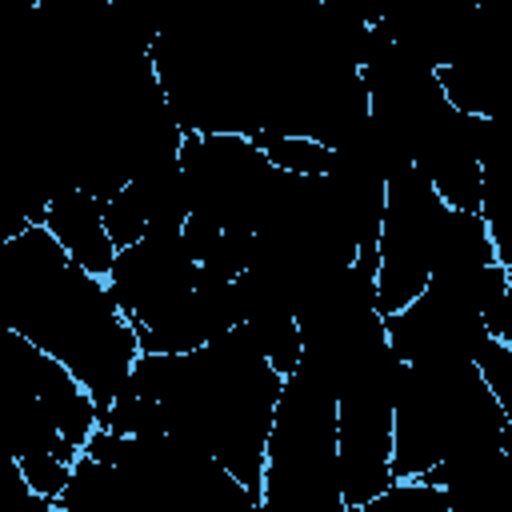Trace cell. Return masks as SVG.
Segmentation results:
<instances>
[{
  "mask_svg": "<svg viewBox=\"0 0 512 512\" xmlns=\"http://www.w3.org/2000/svg\"><path fill=\"white\" fill-rule=\"evenodd\" d=\"M404 360L392 344L336 380V480L344 512L392 484V396Z\"/></svg>",
  "mask_w": 512,
  "mask_h": 512,
  "instance_id": "cell-3",
  "label": "cell"
},
{
  "mask_svg": "<svg viewBox=\"0 0 512 512\" xmlns=\"http://www.w3.org/2000/svg\"><path fill=\"white\" fill-rule=\"evenodd\" d=\"M448 204L416 164H396L384 180V212L376 228V312L404 308L432 276L440 224Z\"/></svg>",
  "mask_w": 512,
  "mask_h": 512,
  "instance_id": "cell-4",
  "label": "cell"
},
{
  "mask_svg": "<svg viewBox=\"0 0 512 512\" xmlns=\"http://www.w3.org/2000/svg\"><path fill=\"white\" fill-rule=\"evenodd\" d=\"M260 512H344L336 480V392L300 364L284 376L264 440Z\"/></svg>",
  "mask_w": 512,
  "mask_h": 512,
  "instance_id": "cell-2",
  "label": "cell"
},
{
  "mask_svg": "<svg viewBox=\"0 0 512 512\" xmlns=\"http://www.w3.org/2000/svg\"><path fill=\"white\" fill-rule=\"evenodd\" d=\"M0 512H56L44 496H36L20 472V460L0 440Z\"/></svg>",
  "mask_w": 512,
  "mask_h": 512,
  "instance_id": "cell-7",
  "label": "cell"
},
{
  "mask_svg": "<svg viewBox=\"0 0 512 512\" xmlns=\"http://www.w3.org/2000/svg\"><path fill=\"white\" fill-rule=\"evenodd\" d=\"M252 140L260 144L268 164L288 176H324L336 160V148H328L316 136H300V132H256Z\"/></svg>",
  "mask_w": 512,
  "mask_h": 512,
  "instance_id": "cell-6",
  "label": "cell"
},
{
  "mask_svg": "<svg viewBox=\"0 0 512 512\" xmlns=\"http://www.w3.org/2000/svg\"><path fill=\"white\" fill-rule=\"evenodd\" d=\"M0 320L52 352L88 388L100 416L140 356L136 328L104 276L68 260L44 224H24L0 244Z\"/></svg>",
  "mask_w": 512,
  "mask_h": 512,
  "instance_id": "cell-1",
  "label": "cell"
},
{
  "mask_svg": "<svg viewBox=\"0 0 512 512\" xmlns=\"http://www.w3.org/2000/svg\"><path fill=\"white\" fill-rule=\"evenodd\" d=\"M40 224L56 236V244L68 252V260H76L92 276H108V268L116 260V244L104 228L100 200L88 188L68 184L60 192H52L48 204H44Z\"/></svg>",
  "mask_w": 512,
  "mask_h": 512,
  "instance_id": "cell-5",
  "label": "cell"
},
{
  "mask_svg": "<svg viewBox=\"0 0 512 512\" xmlns=\"http://www.w3.org/2000/svg\"><path fill=\"white\" fill-rule=\"evenodd\" d=\"M68 468H72V460L56 456V452H28V456H20V472H24L28 488L36 496H44L52 508H56V496L64 492V484H68Z\"/></svg>",
  "mask_w": 512,
  "mask_h": 512,
  "instance_id": "cell-8",
  "label": "cell"
}]
</instances>
